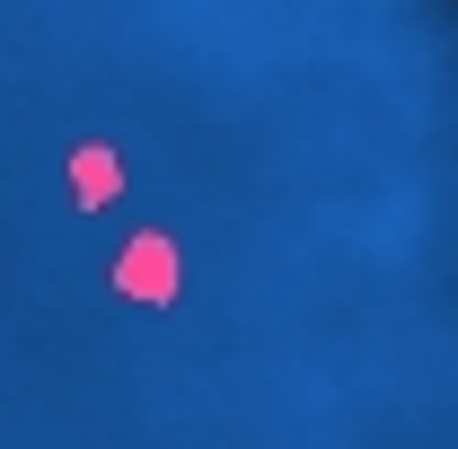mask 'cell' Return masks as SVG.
<instances>
[{"label": "cell", "instance_id": "obj_1", "mask_svg": "<svg viewBox=\"0 0 458 449\" xmlns=\"http://www.w3.org/2000/svg\"><path fill=\"white\" fill-rule=\"evenodd\" d=\"M114 282H123L132 300H168L176 291V256L159 247V238H132V247L114 256Z\"/></svg>", "mask_w": 458, "mask_h": 449}, {"label": "cell", "instance_id": "obj_2", "mask_svg": "<svg viewBox=\"0 0 458 449\" xmlns=\"http://www.w3.org/2000/svg\"><path fill=\"white\" fill-rule=\"evenodd\" d=\"M114 150H98V141H89V150H80V159H71V185H80V203H106L114 194Z\"/></svg>", "mask_w": 458, "mask_h": 449}]
</instances>
